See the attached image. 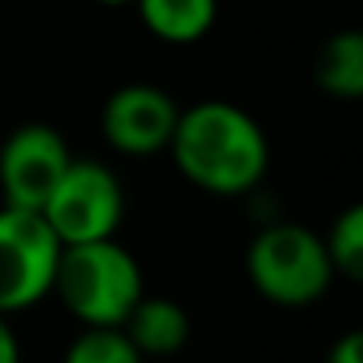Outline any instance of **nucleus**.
I'll list each match as a JSON object with an SVG mask.
<instances>
[{
	"instance_id": "obj_13",
	"label": "nucleus",
	"mask_w": 363,
	"mask_h": 363,
	"mask_svg": "<svg viewBox=\"0 0 363 363\" xmlns=\"http://www.w3.org/2000/svg\"><path fill=\"white\" fill-rule=\"evenodd\" d=\"M324 363H363V335L359 331H345L331 349Z\"/></svg>"
},
{
	"instance_id": "obj_14",
	"label": "nucleus",
	"mask_w": 363,
	"mask_h": 363,
	"mask_svg": "<svg viewBox=\"0 0 363 363\" xmlns=\"http://www.w3.org/2000/svg\"><path fill=\"white\" fill-rule=\"evenodd\" d=\"M0 363H22V345L15 328L8 324V317L0 313Z\"/></svg>"
},
{
	"instance_id": "obj_11",
	"label": "nucleus",
	"mask_w": 363,
	"mask_h": 363,
	"mask_svg": "<svg viewBox=\"0 0 363 363\" xmlns=\"http://www.w3.org/2000/svg\"><path fill=\"white\" fill-rule=\"evenodd\" d=\"M324 250L335 274L349 281L363 278V207H349L331 221V232L324 235Z\"/></svg>"
},
{
	"instance_id": "obj_10",
	"label": "nucleus",
	"mask_w": 363,
	"mask_h": 363,
	"mask_svg": "<svg viewBox=\"0 0 363 363\" xmlns=\"http://www.w3.org/2000/svg\"><path fill=\"white\" fill-rule=\"evenodd\" d=\"M313 79L328 96L356 100L363 93V36L352 29L328 36L317 54Z\"/></svg>"
},
{
	"instance_id": "obj_8",
	"label": "nucleus",
	"mask_w": 363,
	"mask_h": 363,
	"mask_svg": "<svg viewBox=\"0 0 363 363\" xmlns=\"http://www.w3.org/2000/svg\"><path fill=\"white\" fill-rule=\"evenodd\" d=\"M121 331L128 335V342L139 349L143 359H157V356H174L189 342L193 320H189V313H186L182 303L143 292V299L125 317Z\"/></svg>"
},
{
	"instance_id": "obj_15",
	"label": "nucleus",
	"mask_w": 363,
	"mask_h": 363,
	"mask_svg": "<svg viewBox=\"0 0 363 363\" xmlns=\"http://www.w3.org/2000/svg\"><path fill=\"white\" fill-rule=\"evenodd\" d=\"M96 4H107V8H125V4H132V0H96Z\"/></svg>"
},
{
	"instance_id": "obj_6",
	"label": "nucleus",
	"mask_w": 363,
	"mask_h": 363,
	"mask_svg": "<svg viewBox=\"0 0 363 363\" xmlns=\"http://www.w3.org/2000/svg\"><path fill=\"white\" fill-rule=\"evenodd\" d=\"M68 164L72 153L57 128L36 121L18 125L0 146V193H4V203L40 211Z\"/></svg>"
},
{
	"instance_id": "obj_2",
	"label": "nucleus",
	"mask_w": 363,
	"mask_h": 363,
	"mask_svg": "<svg viewBox=\"0 0 363 363\" xmlns=\"http://www.w3.org/2000/svg\"><path fill=\"white\" fill-rule=\"evenodd\" d=\"M50 292L86 328H121L146 289L139 260L118 239H96L61 246Z\"/></svg>"
},
{
	"instance_id": "obj_1",
	"label": "nucleus",
	"mask_w": 363,
	"mask_h": 363,
	"mask_svg": "<svg viewBox=\"0 0 363 363\" xmlns=\"http://www.w3.org/2000/svg\"><path fill=\"white\" fill-rule=\"evenodd\" d=\"M167 153L196 189L214 196L250 193L271 160L257 118L228 100H200L189 111H178Z\"/></svg>"
},
{
	"instance_id": "obj_12",
	"label": "nucleus",
	"mask_w": 363,
	"mask_h": 363,
	"mask_svg": "<svg viewBox=\"0 0 363 363\" xmlns=\"http://www.w3.org/2000/svg\"><path fill=\"white\" fill-rule=\"evenodd\" d=\"M61 363H146L121 328H86Z\"/></svg>"
},
{
	"instance_id": "obj_9",
	"label": "nucleus",
	"mask_w": 363,
	"mask_h": 363,
	"mask_svg": "<svg viewBox=\"0 0 363 363\" xmlns=\"http://www.w3.org/2000/svg\"><path fill=\"white\" fill-rule=\"evenodd\" d=\"M143 26L164 43H196L218 22V0H132Z\"/></svg>"
},
{
	"instance_id": "obj_3",
	"label": "nucleus",
	"mask_w": 363,
	"mask_h": 363,
	"mask_svg": "<svg viewBox=\"0 0 363 363\" xmlns=\"http://www.w3.org/2000/svg\"><path fill=\"white\" fill-rule=\"evenodd\" d=\"M246 274L253 289L278 306H310L335 281L324 239L289 221L267 225L253 235L246 250Z\"/></svg>"
},
{
	"instance_id": "obj_4",
	"label": "nucleus",
	"mask_w": 363,
	"mask_h": 363,
	"mask_svg": "<svg viewBox=\"0 0 363 363\" xmlns=\"http://www.w3.org/2000/svg\"><path fill=\"white\" fill-rule=\"evenodd\" d=\"M40 214L61 246L114 239L125 214L121 182L107 164L72 157V164L57 178V186L40 207Z\"/></svg>"
},
{
	"instance_id": "obj_5",
	"label": "nucleus",
	"mask_w": 363,
	"mask_h": 363,
	"mask_svg": "<svg viewBox=\"0 0 363 363\" xmlns=\"http://www.w3.org/2000/svg\"><path fill=\"white\" fill-rule=\"evenodd\" d=\"M61 242L40 211L0 207V313L36 306L54 289Z\"/></svg>"
},
{
	"instance_id": "obj_7",
	"label": "nucleus",
	"mask_w": 363,
	"mask_h": 363,
	"mask_svg": "<svg viewBox=\"0 0 363 363\" xmlns=\"http://www.w3.org/2000/svg\"><path fill=\"white\" fill-rule=\"evenodd\" d=\"M174 125H178V104L150 82L118 86L100 111L104 139L128 157H150L167 150Z\"/></svg>"
}]
</instances>
